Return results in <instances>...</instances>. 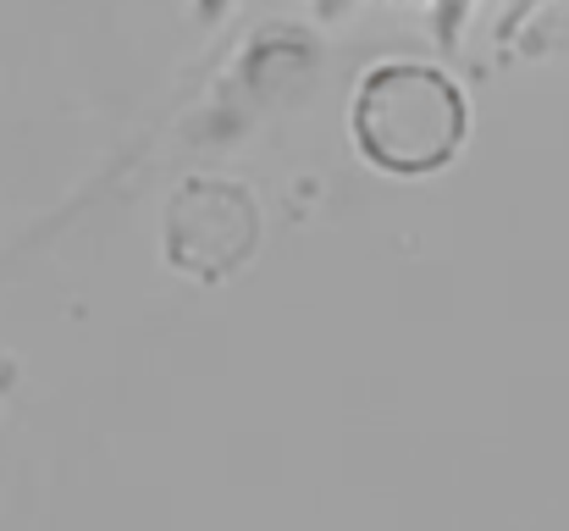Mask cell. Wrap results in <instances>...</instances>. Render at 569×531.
Masks as SVG:
<instances>
[{
    "label": "cell",
    "instance_id": "6da1fadb",
    "mask_svg": "<svg viewBox=\"0 0 569 531\" xmlns=\"http://www.w3.org/2000/svg\"><path fill=\"white\" fill-rule=\"evenodd\" d=\"M355 128L387 173H431L453 156L465 134V106L442 72L392 61L366 78L355 100Z\"/></svg>",
    "mask_w": 569,
    "mask_h": 531
}]
</instances>
